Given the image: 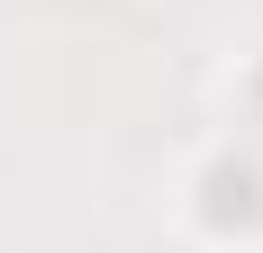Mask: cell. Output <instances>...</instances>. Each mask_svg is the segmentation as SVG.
<instances>
[{"label":"cell","instance_id":"1","mask_svg":"<svg viewBox=\"0 0 263 253\" xmlns=\"http://www.w3.org/2000/svg\"><path fill=\"white\" fill-rule=\"evenodd\" d=\"M200 217H209L218 235L263 226V163H254V154H227V163H209V181H200Z\"/></svg>","mask_w":263,"mask_h":253}]
</instances>
